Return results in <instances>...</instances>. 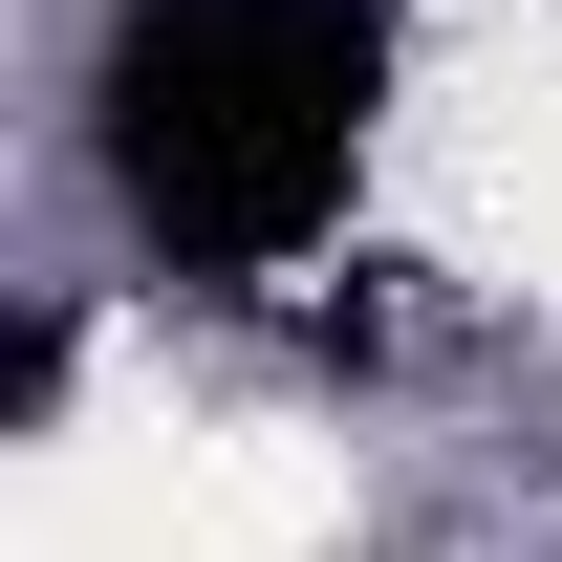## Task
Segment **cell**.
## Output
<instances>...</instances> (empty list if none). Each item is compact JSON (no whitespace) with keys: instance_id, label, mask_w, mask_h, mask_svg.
Masks as SVG:
<instances>
[{"instance_id":"6da1fadb","label":"cell","mask_w":562,"mask_h":562,"mask_svg":"<svg viewBox=\"0 0 562 562\" xmlns=\"http://www.w3.org/2000/svg\"><path fill=\"white\" fill-rule=\"evenodd\" d=\"M390 109V0H151L109 44V195L151 260L260 281L303 260Z\"/></svg>"}]
</instances>
